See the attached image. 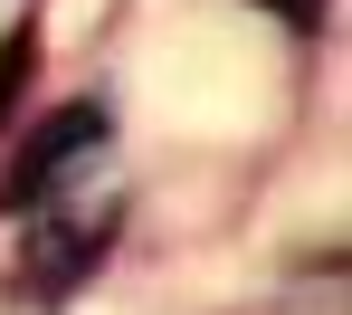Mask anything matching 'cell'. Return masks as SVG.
<instances>
[{
  "label": "cell",
  "instance_id": "1",
  "mask_svg": "<svg viewBox=\"0 0 352 315\" xmlns=\"http://www.w3.org/2000/svg\"><path fill=\"white\" fill-rule=\"evenodd\" d=\"M0 210H10V267L29 296H67L86 287L105 249L124 230V153L115 125L96 105H67L29 134V153L10 163L0 182Z\"/></svg>",
  "mask_w": 352,
  "mask_h": 315
}]
</instances>
